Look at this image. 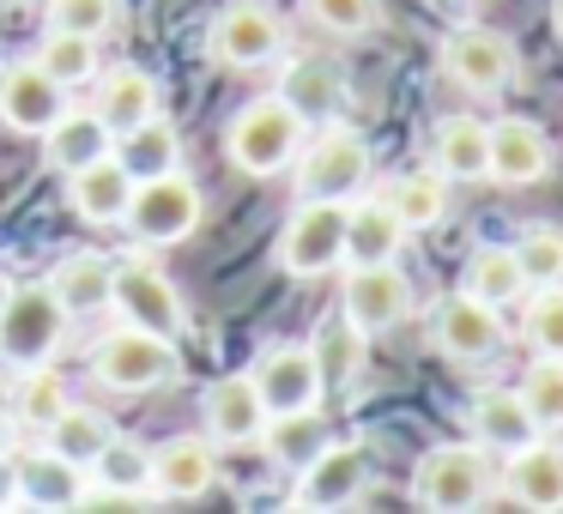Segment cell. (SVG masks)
<instances>
[{
    "mask_svg": "<svg viewBox=\"0 0 563 514\" xmlns=\"http://www.w3.org/2000/svg\"><path fill=\"white\" fill-rule=\"evenodd\" d=\"M183 376V351L176 339L164 333H146V327H110L98 345H91V381L110 393H158Z\"/></svg>",
    "mask_w": 563,
    "mask_h": 514,
    "instance_id": "cell-1",
    "label": "cell"
},
{
    "mask_svg": "<svg viewBox=\"0 0 563 514\" xmlns=\"http://www.w3.org/2000/svg\"><path fill=\"white\" fill-rule=\"evenodd\" d=\"M74 339V315L62 309V297L43 284H13V297L0 303V357L13 369L55 364V351Z\"/></svg>",
    "mask_w": 563,
    "mask_h": 514,
    "instance_id": "cell-2",
    "label": "cell"
},
{
    "mask_svg": "<svg viewBox=\"0 0 563 514\" xmlns=\"http://www.w3.org/2000/svg\"><path fill=\"white\" fill-rule=\"evenodd\" d=\"M297 200H357L369 182V146L357 127L321 122L316 134H303L297 152Z\"/></svg>",
    "mask_w": 563,
    "mask_h": 514,
    "instance_id": "cell-3",
    "label": "cell"
},
{
    "mask_svg": "<svg viewBox=\"0 0 563 514\" xmlns=\"http://www.w3.org/2000/svg\"><path fill=\"white\" fill-rule=\"evenodd\" d=\"M303 134L309 127L297 122L279 98H261V103H249V110H236V122L224 127V152H231V164L243 176H279L297 164Z\"/></svg>",
    "mask_w": 563,
    "mask_h": 514,
    "instance_id": "cell-4",
    "label": "cell"
},
{
    "mask_svg": "<svg viewBox=\"0 0 563 514\" xmlns=\"http://www.w3.org/2000/svg\"><path fill=\"white\" fill-rule=\"evenodd\" d=\"M273 255L291 279H321V272L345 267V200H297Z\"/></svg>",
    "mask_w": 563,
    "mask_h": 514,
    "instance_id": "cell-5",
    "label": "cell"
},
{
    "mask_svg": "<svg viewBox=\"0 0 563 514\" xmlns=\"http://www.w3.org/2000/svg\"><path fill=\"white\" fill-rule=\"evenodd\" d=\"M490 460L485 448H466V442H449V448H430L412 472V502L437 514H466L490 496Z\"/></svg>",
    "mask_w": 563,
    "mask_h": 514,
    "instance_id": "cell-6",
    "label": "cell"
},
{
    "mask_svg": "<svg viewBox=\"0 0 563 514\" xmlns=\"http://www.w3.org/2000/svg\"><path fill=\"white\" fill-rule=\"evenodd\" d=\"M122 224H128V231H134L146 248L183 243V236H195V224H200V188L188 182L183 170L146 176V182H134V194H128Z\"/></svg>",
    "mask_w": 563,
    "mask_h": 514,
    "instance_id": "cell-7",
    "label": "cell"
},
{
    "mask_svg": "<svg viewBox=\"0 0 563 514\" xmlns=\"http://www.w3.org/2000/svg\"><path fill=\"white\" fill-rule=\"evenodd\" d=\"M207 55L236 74H255V67H273L285 55V25L273 7L261 0H224L207 25Z\"/></svg>",
    "mask_w": 563,
    "mask_h": 514,
    "instance_id": "cell-8",
    "label": "cell"
},
{
    "mask_svg": "<svg viewBox=\"0 0 563 514\" xmlns=\"http://www.w3.org/2000/svg\"><path fill=\"white\" fill-rule=\"evenodd\" d=\"M369 484V448L364 442H321L303 466H297V490H291V509H352Z\"/></svg>",
    "mask_w": 563,
    "mask_h": 514,
    "instance_id": "cell-9",
    "label": "cell"
},
{
    "mask_svg": "<svg viewBox=\"0 0 563 514\" xmlns=\"http://www.w3.org/2000/svg\"><path fill=\"white\" fill-rule=\"evenodd\" d=\"M110 309H115V315L128 321V327L164 333V339H176V333L188 327L183 291H176V284L164 279L158 267H146V260H128V267H115V291H110Z\"/></svg>",
    "mask_w": 563,
    "mask_h": 514,
    "instance_id": "cell-10",
    "label": "cell"
},
{
    "mask_svg": "<svg viewBox=\"0 0 563 514\" xmlns=\"http://www.w3.org/2000/svg\"><path fill=\"white\" fill-rule=\"evenodd\" d=\"M249 381H255L261 405H267V417H285V412H321V369H316V351L309 345H273V351H261V364L249 369Z\"/></svg>",
    "mask_w": 563,
    "mask_h": 514,
    "instance_id": "cell-11",
    "label": "cell"
},
{
    "mask_svg": "<svg viewBox=\"0 0 563 514\" xmlns=\"http://www.w3.org/2000/svg\"><path fill=\"white\" fill-rule=\"evenodd\" d=\"M442 74L454 79L461 91L473 98H490L515 79V49L503 31H485V25H461L442 37Z\"/></svg>",
    "mask_w": 563,
    "mask_h": 514,
    "instance_id": "cell-12",
    "label": "cell"
},
{
    "mask_svg": "<svg viewBox=\"0 0 563 514\" xmlns=\"http://www.w3.org/2000/svg\"><path fill=\"white\" fill-rule=\"evenodd\" d=\"M345 321H352L357 333H388L400 327L406 315H412V279H406L394 260H382V267H352L345 272Z\"/></svg>",
    "mask_w": 563,
    "mask_h": 514,
    "instance_id": "cell-13",
    "label": "cell"
},
{
    "mask_svg": "<svg viewBox=\"0 0 563 514\" xmlns=\"http://www.w3.org/2000/svg\"><path fill=\"white\" fill-rule=\"evenodd\" d=\"M62 110H67V86H55L43 74L37 55L0 67V122L13 127V134H43Z\"/></svg>",
    "mask_w": 563,
    "mask_h": 514,
    "instance_id": "cell-14",
    "label": "cell"
},
{
    "mask_svg": "<svg viewBox=\"0 0 563 514\" xmlns=\"http://www.w3.org/2000/svg\"><path fill=\"white\" fill-rule=\"evenodd\" d=\"M200 424H207V436L224 442V448H249V442H261V429H267V405H261L255 381L249 376H219L207 393H200Z\"/></svg>",
    "mask_w": 563,
    "mask_h": 514,
    "instance_id": "cell-15",
    "label": "cell"
},
{
    "mask_svg": "<svg viewBox=\"0 0 563 514\" xmlns=\"http://www.w3.org/2000/svg\"><path fill=\"white\" fill-rule=\"evenodd\" d=\"M273 98H279L303 127H321V122H333V115H340L345 74L333 62H321V55H297V62H285L279 91H273Z\"/></svg>",
    "mask_w": 563,
    "mask_h": 514,
    "instance_id": "cell-16",
    "label": "cell"
},
{
    "mask_svg": "<svg viewBox=\"0 0 563 514\" xmlns=\"http://www.w3.org/2000/svg\"><path fill=\"white\" fill-rule=\"evenodd\" d=\"M37 139H43L49 170H62V176H74V170H86V164H98V158H110V152H115V127L103 122L98 110H74V103H67V110L55 115Z\"/></svg>",
    "mask_w": 563,
    "mask_h": 514,
    "instance_id": "cell-17",
    "label": "cell"
},
{
    "mask_svg": "<svg viewBox=\"0 0 563 514\" xmlns=\"http://www.w3.org/2000/svg\"><path fill=\"white\" fill-rule=\"evenodd\" d=\"M219 484V454L207 436H176L164 448H152V496L195 502Z\"/></svg>",
    "mask_w": 563,
    "mask_h": 514,
    "instance_id": "cell-18",
    "label": "cell"
},
{
    "mask_svg": "<svg viewBox=\"0 0 563 514\" xmlns=\"http://www.w3.org/2000/svg\"><path fill=\"white\" fill-rule=\"evenodd\" d=\"M437 345L454 357V364H478V357H490L503 345V321L490 303H478V297H449V303L437 309Z\"/></svg>",
    "mask_w": 563,
    "mask_h": 514,
    "instance_id": "cell-19",
    "label": "cell"
},
{
    "mask_svg": "<svg viewBox=\"0 0 563 514\" xmlns=\"http://www.w3.org/2000/svg\"><path fill=\"white\" fill-rule=\"evenodd\" d=\"M79 490H86V466L62 460L55 448H31L19 454V502L43 514H74Z\"/></svg>",
    "mask_w": 563,
    "mask_h": 514,
    "instance_id": "cell-20",
    "label": "cell"
},
{
    "mask_svg": "<svg viewBox=\"0 0 563 514\" xmlns=\"http://www.w3.org/2000/svg\"><path fill=\"white\" fill-rule=\"evenodd\" d=\"M503 484H509V496L521 502V509H563V448H551V442H521V448H509V472H503Z\"/></svg>",
    "mask_w": 563,
    "mask_h": 514,
    "instance_id": "cell-21",
    "label": "cell"
},
{
    "mask_svg": "<svg viewBox=\"0 0 563 514\" xmlns=\"http://www.w3.org/2000/svg\"><path fill=\"white\" fill-rule=\"evenodd\" d=\"M406 248V224L388 212V200H345V267H382Z\"/></svg>",
    "mask_w": 563,
    "mask_h": 514,
    "instance_id": "cell-22",
    "label": "cell"
},
{
    "mask_svg": "<svg viewBox=\"0 0 563 514\" xmlns=\"http://www.w3.org/2000/svg\"><path fill=\"white\" fill-rule=\"evenodd\" d=\"M158 79H152V67H140V62H115L110 74L98 67V103L91 110L103 115V122L122 134V127H134V122H146V115H158Z\"/></svg>",
    "mask_w": 563,
    "mask_h": 514,
    "instance_id": "cell-23",
    "label": "cell"
},
{
    "mask_svg": "<svg viewBox=\"0 0 563 514\" xmlns=\"http://www.w3.org/2000/svg\"><path fill=\"white\" fill-rule=\"evenodd\" d=\"M545 164H551V146H545V134H539L533 122L503 115V122L490 127V164H485V176H497V182H509V188H527V182H539V176H545Z\"/></svg>",
    "mask_w": 563,
    "mask_h": 514,
    "instance_id": "cell-24",
    "label": "cell"
},
{
    "mask_svg": "<svg viewBox=\"0 0 563 514\" xmlns=\"http://www.w3.org/2000/svg\"><path fill=\"white\" fill-rule=\"evenodd\" d=\"M49 291L62 297V309L74 321L103 315V309H110V291H115V267L103 255H91V248H79V255H62L49 267Z\"/></svg>",
    "mask_w": 563,
    "mask_h": 514,
    "instance_id": "cell-25",
    "label": "cell"
},
{
    "mask_svg": "<svg viewBox=\"0 0 563 514\" xmlns=\"http://www.w3.org/2000/svg\"><path fill=\"white\" fill-rule=\"evenodd\" d=\"M128 194H134V176L115 164V152L67 176V200H74V212H79L86 224H98V231H103V224H122Z\"/></svg>",
    "mask_w": 563,
    "mask_h": 514,
    "instance_id": "cell-26",
    "label": "cell"
},
{
    "mask_svg": "<svg viewBox=\"0 0 563 514\" xmlns=\"http://www.w3.org/2000/svg\"><path fill=\"white\" fill-rule=\"evenodd\" d=\"M430 158H437L442 182H478L490 164V127L478 115H449V122H437Z\"/></svg>",
    "mask_w": 563,
    "mask_h": 514,
    "instance_id": "cell-27",
    "label": "cell"
},
{
    "mask_svg": "<svg viewBox=\"0 0 563 514\" xmlns=\"http://www.w3.org/2000/svg\"><path fill=\"white\" fill-rule=\"evenodd\" d=\"M115 164H122L134 182H146V176H164V170H183V139H176V127L164 122V110L115 134Z\"/></svg>",
    "mask_w": 563,
    "mask_h": 514,
    "instance_id": "cell-28",
    "label": "cell"
},
{
    "mask_svg": "<svg viewBox=\"0 0 563 514\" xmlns=\"http://www.w3.org/2000/svg\"><path fill=\"white\" fill-rule=\"evenodd\" d=\"M466 424H473V436H478V448H521V442H533V417H527V405H521V393L515 388H490V393H478L473 405H466Z\"/></svg>",
    "mask_w": 563,
    "mask_h": 514,
    "instance_id": "cell-29",
    "label": "cell"
},
{
    "mask_svg": "<svg viewBox=\"0 0 563 514\" xmlns=\"http://www.w3.org/2000/svg\"><path fill=\"white\" fill-rule=\"evenodd\" d=\"M309 351H316V369H321V388L328 393H352L357 376H364V333L352 327V321H328V327L309 339Z\"/></svg>",
    "mask_w": 563,
    "mask_h": 514,
    "instance_id": "cell-30",
    "label": "cell"
},
{
    "mask_svg": "<svg viewBox=\"0 0 563 514\" xmlns=\"http://www.w3.org/2000/svg\"><path fill=\"white\" fill-rule=\"evenodd\" d=\"M110 436H115L110 417H103L98 405H79V400H74L49 429H43V448H55L62 460H74V466H91V460H98V448H103Z\"/></svg>",
    "mask_w": 563,
    "mask_h": 514,
    "instance_id": "cell-31",
    "label": "cell"
},
{
    "mask_svg": "<svg viewBox=\"0 0 563 514\" xmlns=\"http://www.w3.org/2000/svg\"><path fill=\"white\" fill-rule=\"evenodd\" d=\"M382 200H388V212L406 224V231H430V224H442V212H449V188H442V176H430V170L394 176Z\"/></svg>",
    "mask_w": 563,
    "mask_h": 514,
    "instance_id": "cell-32",
    "label": "cell"
},
{
    "mask_svg": "<svg viewBox=\"0 0 563 514\" xmlns=\"http://www.w3.org/2000/svg\"><path fill=\"white\" fill-rule=\"evenodd\" d=\"M74 405V393H67V381L55 376L49 364H31V369H19V388H13V417L25 429H49L55 417Z\"/></svg>",
    "mask_w": 563,
    "mask_h": 514,
    "instance_id": "cell-33",
    "label": "cell"
},
{
    "mask_svg": "<svg viewBox=\"0 0 563 514\" xmlns=\"http://www.w3.org/2000/svg\"><path fill=\"white\" fill-rule=\"evenodd\" d=\"M461 291L478 297V303H490V309L515 303V297L527 291L521 267H515V248H478V255L466 260V272H461Z\"/></svg>",
    "mask_w": 563,
    "mask_h": 514,
    "instance_id": "cell-34",
    "label": "cell"
},
{
    "mask_svg": "<svg viewBox=\"0 0 563 514\" xmlns=\"http://www.w3.org/2000/svg\"><path fill=\"white\" fill-rule=\"evenodd\" d=\"M98 484H115V490H134V496H146L152 502V448H140L134 436H122L115 429L110 442L98 448V460L86 466Z\"/></svg>",
    "mask_w": 563,
    "mask_h": 514,
    "instance_id": "cell-35",
    "label": "cell"
},
{
    "mask_svg": "<svg viewBox=\"0 0 563 514\" xmlns=\"http://www.w3.org/2000/svg\"><path fill=\"white\" fill-rule=\"evenodd\" d=\"M37 67L55 79V86L79 91L98 79V37H74V31H49L37 43Z\"/></svg>",
    "mask_w": 563,
    "mask_h": 514,
    "instance_id": "cell-36",
    "label": "cell"
},
{
    "mask_svg": "<svg viewBox=\"0 0 563 514\" xmlns=\"http://www.w3.org/2000/svg\"><path fill=\"white\" fill-rule=\"evenodd\" d=\"M261 448L273 454V466L297 472V466H303L309 454L321 448V412H285V417H267V429H261Z\"/></svg>",
    "mask_w": 563,
    "mask_h": 514,
    "instance_id": "cell-37",
    "label": "cell"
},
{
    "mask_svg": "<svg viewBox=\"0 0 563 514\" xmlns=\"http://www.w3.org/2000/svg\"><path fill=\"white\" fill-rule=\"evenodd\" d=\"M521 405L527 417H533L539 429H563V357H545L539 351V364L521 376Z\"/></svg>",
    "mask_w": 563,
    "mask_h": 514,
    "instance_id": "cell-38",
    "label": "cell"
},
{
    "mask_svg": "<svg viewBox=\"0 0 563 514\" xmlns=\"http://www.w3.org/2000/svg\"><path fill=\"white\" fill-rule=\"evenodd\" d=\"M515 267H521L527 284H563V231L533 224V231L515 243Z\"/></svg>",
    "mask_w": 563,
    "mask_h": 514,
    "instance_id": "cell-39",
    "label": "cell"
},
{
    "mask_svg": "<svg viewBox=\"0 0 563 514\" xmlns=\"http://www.w3.org/2000/svg\"><path fill=\"white\" fill-rule=\"evenodd\" d=\"M115 25H122V0H49V31L110 37Z\"/></svg>",
    "mask_w": 563,
    "mask_h": 514,
    "instance_id": "cell-40",
    "label": "cell"
},
{
    "mask_svg": "<svg viewBox=\"0 0 563 514\" xmlns=\"http://www.w3.org/2000/svg\"><path fill=\"white\" fill-rule=\"evenodd\" d=\"M303 13L328 37H364V31L382 25V0H303Z\"/></svg>",
    "mask_w": 563,
    "mask_h": 514,
    "instance_id": "cell-41",
    "label": "cell"
},
{
    "mask_svg": "<svg viewBox=\"0 0 563 514\" xmlns=\"http://www.w3.org/2000/svg\"><path fill=\"white\" fill-rule=\"evenodd\" d=\"M527 339L545 357H563V291L558 284H539V297L527 303Z\"/></svg>",
    "mask_w": 563,
    "mask_h": 514,
    "instance_id": "cell-42",
    "label": "cell"
},
{
    "mask_svg": "<svg viewBox=\"0 0 563 514\" xmlns=\"http://www.w3.org/2000/svg\"><path fill=\"white\" fill-rule=\"evenodd\" d=\"M0 509H19V454H0Z\"/></svg>",
    "mask_w": 563,
    "mask_h": 514,
    "instance_id": "cell-43",
    "label": "cell"
},
{
    "mask_svg": "<svg viewBox=\"0 0 563 514\" xmlns=\"http://www.w3.org/2000/svg\"><path fill=\"white\" fill-rule=\"evenodd\" d=\"M0 454H19V417H13V405H0Z\"/></svg>",
    "mask_w": 563,
    "mask_h": 514,
    "instance_id": "cell-44",
    "label": "cell"
},
{
    "mask_svg": "<svg viewBox=\"0 0 563 514\" xmlns=\"http://www.w3.org/2000/svg\"><path fill=\"white\" fill-rule=\"evenodd\" d=\"M13 284H19V279H13V272H7V267H0V303L13 297Z\"/></svg>",
    "mask_w": 563,
    "mask_h": 514,
    "instance_id": "cell-45",
    "label": "cell"
},
{
    "mask_svg": "<svg viewBox=\"0 0 563 514\" xmlns=\"http://www.w3.org/2000/svg\"><path fill=\"white\" fill-rule=\"evenodd\" d=\"M551 13H558V31H563V0H558V7H551Z\"/></svg>",
    "mask_w": 563,
    "mask_h": 514,
    "instance_id": "cell-46",
    "label": "cell"
}]
</instances>
